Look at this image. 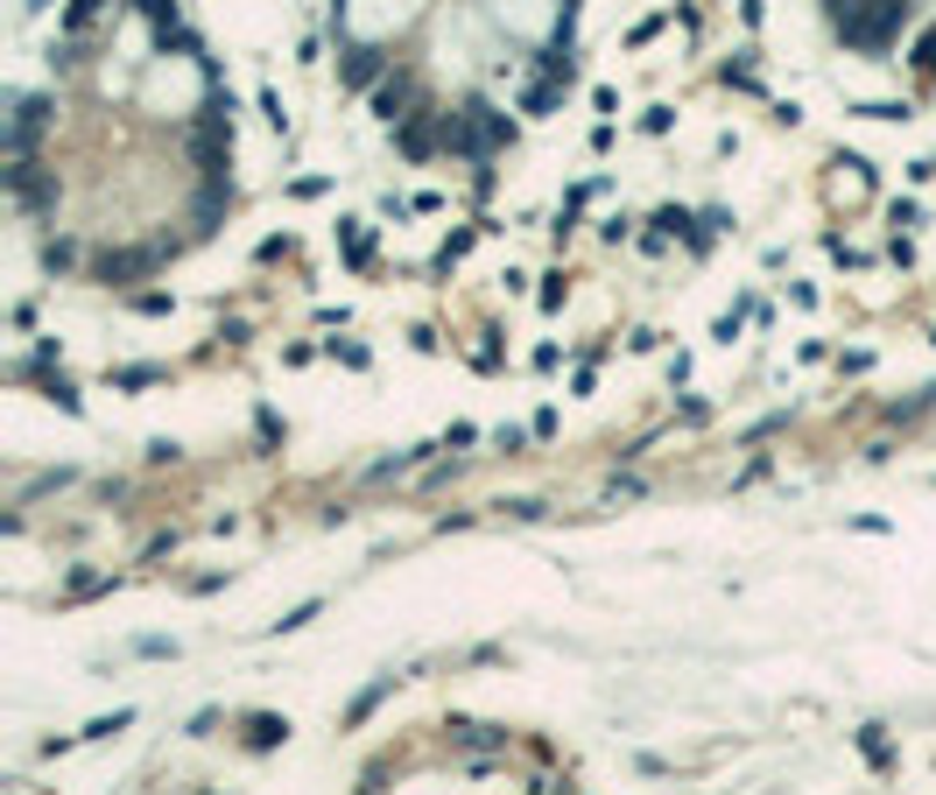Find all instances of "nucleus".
I'll list each match as a JSON object with an SVG mask.
<instances>
[{"instance_id": "nucleus-1", "label": "nucleus", "mask_w": 936, "mask_h": 795, "mask_svg": "<svg viewBox=\"0 0 936 795\" xmlns=\"http://www.w3.org/2000/svg\"><path fill=\"white\" fill-rule=\"evenodd\" d=\"M908 14H915V0H845L831 22L845 35V50H887L908 29Z\"/></svg>"}, {"instance_id": "nucleus-2", "label": "nucleus", "mask_w": 936, "mask_h": 795, "mask_svg": "<svg viewBox=\"0 0 936 795\" xmlns=\"http://www.w3.org/2000/svg\"><path fill=\"white\" fill-rule=\"evenodd\" d=\"M514 142V121L501 106H486V100H465L458 113H444V148L451 155H472V163H486L493 148H507Z\"/></svg>"}, {"instance_id": "nucleus-3", "label": "nucleus", "mask_w": 936, "mask_h": 795, "mask_svg": "<svg viewBox=\"0 0 936 795\" xmlns=\"http://www.w3.org/2000/svg\"><path fill=\"white\" fill-rule=\"evenodd\" d=\"M409 106H430L423 92H416V77H409V71H395V77H380V85H374V113H380L388 127L409 121Z\"/></svg>"}, {"instance_id": "nucleus-4", "label": "nucleus", "mask_w": 936, "mask_h": 795, "mask_svg": "<svg viewBox=\"0 0 936 795\" xmlns=\"http://www.w3.org/2000/svg\"><path fill=\"white\" fill-rule=\"evenodd\" d=\"M338 71H346V85H359V92H367V85H380V77H388V56H380L374 43H353Z\"/></svg>"}, {"instance_id": "nucleus-5", "label": "nucleus", "mask_w": 936, "mask_h": 795, "mask_svg": "<svg viewBox=\"0 0 936 795\" xmlns=\"http://www.w3.org/2000/svg\"><path fill=\"white\" fill-rule=\"evenodd\" d=\"M148 268H156V254H106L99 275L106 282H134V275H148Z\"/></svg>"}, {"instance_id": "nucleus-6", "label": "nucleus", "mask_w": 936, "mask_h": 795, "mask_svg": "<svg viewBox=\"0 0 936 795\" xmlns=\"http://www.w3.org/2000/svg\"><path fill=\"white\" fill-rule=\"evenodd\" d=\"M725 85H739V92L760 85V77H754V50H739V64H725Z\"/></svg>"}, {"instance_id": "nucleus-7", "label": "nucleus", "mask_w": 936, "mask_h": 795, "mask_svg": "<svg viewBox=\"0 0 936 795\" xmlns=\"http://www.w3.org/2000/svg\"><path fill=\"white\" fill-rule=\"evenodd\" d=\"M367 254H374L367 226H346V261H353V268H367Z\"/></svg>"}, {"instance_id": "nucleus-8", "label": "nucleus", "mask_w": 936, "mask_h": 795, "mask_svg": "<svg viewBox=\"0 0 936 795\" xmlns=\"http://www.w3.org/2000/svg\"><path fill=\"white\" fill-rule=\"evenodd\" d=\"M134 725V711H113V719H92L85 725V740H113V732H127Z\"/></svg>"}, {"instance_id": "nucleus-9", "label": "nucleus", "mask_w": 936, "mask_h": 795, "mask_svg": "<svg viewBox=\"0 0 936 795\" xmlns=\"http://www.w3.org/2000/svg\"><path fill=\"white\" fill-rule=\"evenodd\" d=\"M282 732H290V725H282V719H254V746H275V740H282Z\"/></svg>"}, {"instance_id": "nucleus-10", "label": "nucleus", "mask_w": 936, "mask_h": 795, "mask_svg": "<svg viewBox=\"0 0 936 795\" xmlns=\"http://www.w3.org/2000/svg\"><path fill=\"white\" fill-rule=\"evenodd\" d=\"M458 740H465V746H493L501 732H493V725H458Z\"/></svg>"}]
</instances>
